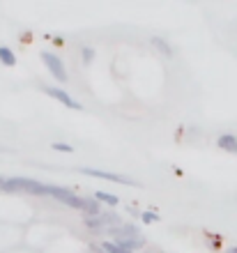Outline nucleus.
Listing matches in <instances>:
<instances>
[{"label":"nucleus","instance_id":"f257e3e1","mask_svg":"<svg viewBox=\"0 0 237 253\" xmlns=\"http://www.w3.org/2000/svg\"><path fill=\"white\" fill-rule=\"evenodd\" d=\"M42 196H51L58 203H65L67 207H74V210H81V212L86 207V198H81V196H76L74 191H69L65 187H55V184H44L42 187Z\"/></svg>","mask_w":237,"mask_h":253},{"label":"nucleus","instance_id":"f03ea898","mask_svg":"<svg viewBox=\"0 0 237 253\" xmlns=\"http://www.w3.org/2000/svg\"><path fill=\"white\" fill-rule=\"evenodd\" d=\"M42 187L37 180H30V177H9V180H2L0 182V189L7 193H14V191H28V193H35V196H42Z\"/></svg>","mask_w":237,"mask_h":253},{"label":"nucleus","instance_id":"7ed1b4c3","mask_svg":"<svg viewBox=\"0 0 237 253\" xmlns=\"http://www.w3.org/2000/svg\"><path fill=\"white\" fill-rule=\"evenodd\" d=\"M42 60H44L47 69L60 81V83H65V81H67V69H65V62L60 60L58 55L51 53V51H42Z\"/></svg>","mask_w":237,"mask_h":253},{"label":"nucleus","instance_id":"20e7f679","mask_svg":"<svg viewBox=\"0 0 237 253\" xmlns=\"http://www.w3.org/2000/svg\"><path fill=\"white\" fill-rule=\"evenodd\" d=\"M83 175H90V177H99V180L106 182H118V184H132V187H139L136 182H132L125 175H115V173H106V170H97V168H81Z\"/></svg>","mask_w":237,"mask_h":253},{"label":"nucleus","instance_id":"39448f33","mask_svg":"<svg viewBox=\"0 0 237 253\" xmlns=\"http://www.w3.org/2000/svg\"><path fill=\"white\" fill-rule=\"evenodd\" d=\"M44 92L48 94V97H53V99H58L60 104H65L67 108H76V111H79L81 108V104L76 99H72V97H69V92H65V90H62V87H44Z\"/></svg>","mask_w":237,"mask_h":253},{"label":"nucleus","instance_id":"423d86ee","mask_svg":"<svg viewBox=\"0 0 237 253\" xmlns=\"http://www.w3.org/2000/svg\"><path fill=\"white\" fill-rule=\"evenodd\" d=\"M217 145L224 150V152H231V154H237V136L235 133H221L217 140Z\"/></svg>","mask_w":237,"mask_h":253},{"label":"nucleus","instance_id":"0eeeda50","mask_svg":"<svg viewBox=\"0 0 237 253\" xmlns=\"http://www.w3.org/2000/svg\"><path fill=\"white\" fill-rule=\"evenodd\" d=\"M122 249H127V251L136 253V249H143L145 247V240L143 237H122V240H115Z\"/></svg>","mask_w":237,"mask_h":253},{"label":"nucleus","instance_id":"6e6552de","mask_svg":"<svg viewBox=\"0 0 237 253\" xmlns=\"http://www.w3.org/2000/svg\"><path fill=\"white\" fill-rule=\"evenodd\" d=\"M150 42H152V46L161 51V55H166V58H173V46L166 40H161V37H152Z\"/></svg>","mask_w":237,"mask_h":253},{"label":"nucleus","instance_id":"1a4fd4ad","mask_svg":"<svg viewBox=\"0 0 237 253\" xmlns=\"http://www.w3.org/2000/svg\"><path fill=\"white\" fill-rule=\"evenodd\" d=\"M0 62H2L5 67H14V65H16V55H14L12 48L0 46Z\"/></svg>","mask_w":237,"mask_h":253},{"label":"nucleus","instance_id":"9d476101","mask_svg":"<svg viewBox=\"0 0 237 253\" xmlns=\"http://www.w3.org/2000/svg\"><path fill=\"white\" fill-rule=\"evenodd\" d=\"M83 214L86 216H99L101 214V205H99V200H86V207H83Z\"/></svg>","mask_w":237,"mask_h":253},{"label":"nucleus","instance_id":"9b49d317","mask_svg":"<svg viewBox=\"0 0 237 253\" xmlns=\"http://www.w3.org/2000/svg\"><path fill=\"white\" fill-rule=\"evenodd\" d=\"M95 200H99V203H106V205H111V207H115V205L120 203L118 196H113V193H106V191H97V193H95Z\"/></svg>","mask_w":237,"mask_h":253},{"label":"nucleus","instance_id":"f8f14e48","mask_svg":"<svg viewBox=\"0 0 237 253\" xmlns=\"http://www.w3.org/2000/svg\"><path fill=\"white\" fill-rule=\"evenodd\" d=\"M101 251H104V253H132V251H127V249L120 247L118 242H111V240L101 242Z\"/></svg>","mask_w":237,"mask_h":253},{"label":"nucleus","instance_id":"ddd939ff","mask_svg":"<svg viewBox=\"0 0 237 253\" xmlns=\"http://www.w3.org/2000/svg\"><path fill=\"white\" fill-rule=\"evenodd\" d=\"M53 150H55V152H65V154H72L74 152V147L72 145H67V143H58V140H55V143H53Z\"/></svg>","mask_w":237,"mask_h":253},{"label":"nucleus","instance_id":"4468645a","mask_svg":"<svg viewBox=\"0 0 237 253\" xmlns=\"http://www.w3.org/2000/svg\"><path fill=\"white\" fill-rule=\"evenodd\" d=\"M81 53H83V62H86V65H90V62H93L95 51L90 46H83V51H81Z\"/></svg>","mask_w":237,"mask_h":253},{"label":"nucleus","instance_id":"2eb2a0df","mask_svg":"<svg viewBox=\"0 0 237 253\" xmlns=\"http://www.w3.org/2000/svg\"><path fill=\"white\" fill-rule=\"evenodd\" d=\"M141 219H143L145 223H157L159 216H157L154 212H143V214H141Z\"/></svg>","mask_w":237,"mask_h":253},{"label":"nucleus","instance_id":"dca6fc26","mask_svg":"<svg viewBox=\"0 0 237 253\" xmlns=\"http://www.w3.org/2000/svg\"><path fill=\"white\" fill-rule=\"evenodd\" d=\"M226 253H237V247H231V249H228V251H226Z\"/></svg>","mask_w":237,"mask_h":253}]
</instances>
